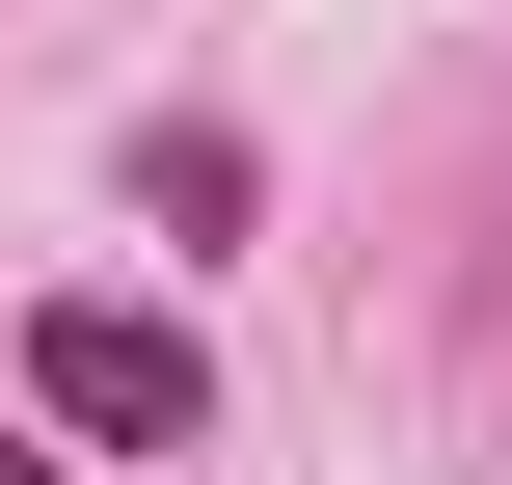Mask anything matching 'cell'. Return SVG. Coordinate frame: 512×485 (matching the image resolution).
I'll list each match as a JSON object with an SVG mask.
<instances>
[{
  "label": "cell",
  "mask_w": 512,
  "mask_h": 485,
  "mask_svg": "<svg viewBox=\"0 0 512 485\" xmlns=\"http://www.w3.org/2000/svg\"><path fill=\"white\" fill-rule=\"evenodd\" d=\"M0 485H81V459H27V432H0Z\"/></svg>",
  "instance_id": "3957f363"
},
{
  "label": "cell",
  "mask_w": 512,
  "mask_h": 485,
  "mask_svg": "<svg viewBox=\"0 0 512 485\" xmlns=\"http://www.w3.org/2000/svg\"><path fill=\"white\" fill-rule=\"evenodd\" d=\"M135 216H162V243H243V216H270V162H243L216 108H135Z\"/></svg>",
  "instance_id": "7a4b0ae2"
},
{
  "label": "cell",
  "mask_w": 512,
  "mask_h": 485,
  "mask_svg": "<svg viewBox=\"0 0 512 485\" xmlns=\"http://www.w3.org/2000/svg\"><path fill=\"white\" fill-rule=\"evenodd\" d=\"M27 432H81V459H189V432H216V351H189L162 297H27Z\"/></svg>",
  "instance_id": "6da1fadb"
}]
</instances>
